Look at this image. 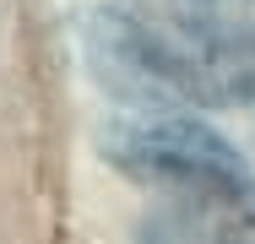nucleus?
Segmentation results:
<instances>
[{
	"instance_id": "nucleus-1",
	"label": "nucleus",
	"mask_w": 255,
	"mask_h": 244,
	"mask_svg": "<svg viewBox=\"0 0 255 244\" xmlns=\"http://www.w3.org/2000/svg\"><path fill=\"white\" fill-rule=\"evenodd\" d=\"M82 60L93 82L141 114L174 103H255V65L223 49L196 44L179 27H163L125 5H93L76 22Z\"/></svg>"
},
{
	"instance_id": "nucleus-2",
	"label": "nucleus",
	"mask_w": 255,
	"mask_h": 244,
	"mask_svg": "<svg viewBox=\"0 0 255 244\" xmlns=\"http://www.w3.org/2000/svg\"><path fill=\"white\" fill-rule=\"evenodd\" d=\"M98 152L136 179H163L190 190V201L255 206V174L245 152L196 114H174V109L120 114L98 130Z\"/></svg>"
},
{
	"instance_id": "nucleus-3",
	"label": "nucleus",
	"mask_w": 255,
	"mask_h": 244,
	"mask_svg": "<svg viewBox=\"0 0 255 244\" xmlns=\"http://www.w3.org/2000/svg\"><path fill=\"white\" fill-rule=\"evenodd\" d=\"M217 201H185L174 212H157L141 228V244H255L250 212H212Z\"/></svg>"
}]
</instances>
